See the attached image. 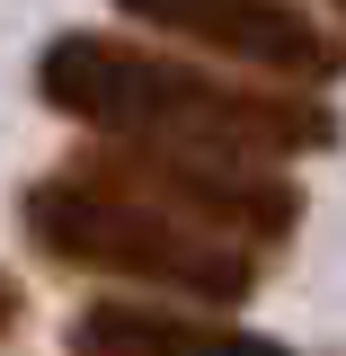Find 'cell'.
<instances>
[{
  "instance_id": "6da1fadb",
  "label": "cell",
  "mask_w": 346,
  "mask_h": 356,
  "mask_svg": "<svg viewBox=\"0 0 346 356\" xmlns=\"http://www.w3.org/2000/svg\"><path fill=\"white\" fill-rule=\"evenodd\" d=\"M36 89L53 116L107 134V143H160V152H222V161H302L338 143V107L320 89H240L222 72L169 63L151 44L71 27L36 54Z\"/></svg>"
},
{
  "instance_id": "7a4b0ae2",
  "label": "cell",
  "mask_w": 346,
  "mask_h": 356,
  "mask_svg": "<svg viewBox=\"0 0 346 356\" xmlns=\"http://www.w3.org/2000/svg\"><path fill=\"white\" fill-rule=\"evenodd\" d=\"M18 214H27V241L44 259L116 276V285H160V294H187V303H249V285H258V250L214 241L196 222H169L80 170L36 178L18 196Z\"/></svg>"
},
{
  "instance_id": "3957f363",
  "label": "cell",
  "mask_w": 346,
  "mask_h": 356,
  "mask_svg": "<svg viewBox=\"0 0 346 356\" xmlns=\"http://www.w3.org/2000/svg\"><path fill=\"white\" fill-rule=\"evenodd\" d=\"M71 170L98 178V187H116L133 205H151V214L169 222H196V232H214V241H240V250H284L293 241V222H302V187L284 170H266V161H222V152H160V143H89L71 152Z\"/></svg>"
},
{
  "instance_id": "277c9868",
  "label": "cell",
  "mask_w": 346,
  "mask_h": 356,
  "mask_svg": "<svg viewBox=\"0 0 346 356\" xmlns=\"http://www.w3.org/2000/svg\"><path fill=\"white\" fill-rule=\"evenodd\" d=\"M125 18L160 27V36H187L222 54V63H249L284 89H329L346 72V36L329 18H311L293 0H116Z\"/></svg>"
},
{
  "instance_id": "5b68a950",
  "label": "cell",
  "mask_w": 346,
  "mask_h": 356,
  "mask_svg": "<svg viewBox=\"0 0 346 356\" xmlns=\"http://www.w3.org/2000/svg\"><path fill=\"white\" fill-rule=\"evenodd\" d=\"M71 356H293V348L240 330V321H205V312L89 303L80 321H71Z\"/></svg>"
},
{
  "instance_id": "8992f818",
  "label": "cell",
  "mask_w": 346,
  "mask_h": 356,
  "mask_svg": "<svg viewBox=\"0 0 346 356\" xmlns=\"http://www.w3.org/2000/svg\"><path fill=\"white\" fill-rule=\"evenodd\" d=\"M18 321H27V294H18V276H9V267H0V339H9V330H18Z\"/></svg>"
},
{
  "instance_id": "52a82bcc",
  "label": "cell",
  "mask_w": 346,
  "mask_h": 356,
  "mask_svg": "<svg viewBox=\"0 0 346 356\" xmlns=\"http://www.w3.org/2000/svg\"><path fill=\"white\" fill-rule=\"evenodd\" d=\"M329 9H338V18H346V0H329Z\"/></svg>"
}]
</instances>
